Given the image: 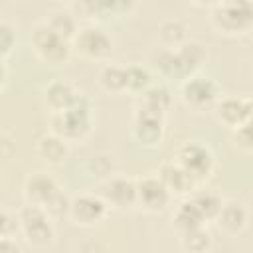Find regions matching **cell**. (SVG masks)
Returning <instances> with one entry per match:
<instances>
[{"label": "cell", "mask_w": 253, "mask_h": 253, "mask_svg": "<svg viewBox=\"0 0 253 253\" xmlns=\"http://www.w3.org/2000/svg\"><path fill=\"white\" fill-rule=\"evenodd\" d=\"M206 57H208L206 47L196 40H188L184 45L176 49H170V47L156 49L152 53V67L162 77L186 81L188 77L196 75V71L206 61Z\"/></svg>", "instance_id": "cell-1"}, {"label": "cell", "mask_w": 253, "mask_h": 253, "mask_svg": "<svg viewBox=\"0 0 253 253\" xmlns=\"http://www.w3.org/2000/svg\"><path fill=\"white\" fill-rule=\"evenodd\" d=\"M24 200H26V204L43 208L51 217L69 215L71 200L63 194L57 180L47 172H32L26 176Z\"/></svg>", "instance_id": "cell-2"}, {"label": "cell", "mask_w": 253, "mask_h": 253, "mask_svg": "<svg viewBox=\"0 0 253 253\" xmlns=\"http://www.w3.org/2000/svg\"><path fill=\"white\" fill-rule=\"evenodd\" d=\"M49 126H51V132L59 134L67 142L85 138L93 130V103H91V99L87 95L79 93L67 109H63L59 113H51Z\"/></svg>", "instance_id": "cell-3"}, {"label": "cell", "mask_w": 253, "mask_h": 253, "mask_svg": "<svg viewBox=\"0 0 253 253\" xmlns=\"http://www.w3.org/2000/svg\"><path fill=\"white\" fill-rule=\"evenodd\" d=\"M210 20L219 34L241 36L253 30V2L249 0H221L210 8Z\"/></svg>", "instance_id": "cell-4"}, {"label": "cell", "mask_w": 253, "mask_h": 253, "mask_svg": "<svg viewBox=\"0 0 253 253\" xmlns=\"http://www.w3.org/2000/svg\"><path fill=\"white\" fill-rule=\"evenodd\" d=\"M30 45L38 59H42L47 65H63L67 63L73 43L65 38H61L57 32H53L45 20H40L32 26L30 32Z\"/></svg>", "instance_id": "cell-5"}, {"label": "cell", "mask_w": 253, "mask_h": 253, "mask_svg": "<svg viewBox=\"0 0 253 253\" xmlns=\"http://www.w3.org/2000/svg\"><path fill=\"white\" fill-rule=\"evenodd\" d=\"M53 217L40 206L26 204L18 210V223H20V233L24 239L34 245V247H45L53 243L55 239V227H53Z\"/></svg>", "instance_id": "cell-6"}, {"label": "cell", "mask_w": 253, "mask_h": 253, "mask_svg": "<svg viewBox=\"0 0 253 253\" xmlns=\"http://www.w3.org/2000/svg\"><path fill=\"white\" fill-rule=\"evenodd\" d=\"M180 97L184 105L190 107L192 111H206L217 105V101L221 99V89L215 79L196 73L186 81H182Z\"/></svg>", "instance_id": "cell-7"}, {"label": "cell", "mask_w": 253, "mask_h": 253, "mask_svg": "<svg viewBox=\"0 0 253 253\" xmlns=\"http://www.w3.org/2000/svg\"><path fill=\"white\" fill-rule=\"evenodd\" d=\"M174 160L196 180V184H202L204 180H208L215 166V158H213L211 150L198 140L184 142L176 150Z\"/></svg>", "instance_id": "cell-8"}, {"label": "cell", "mask_w": 253, "mask_h": 253, "mask_svg": "<svg viewBox=\"0 0 253 253\" xmlns=\"http://www.w3.org/2000/svg\"><path fill=\"white\" fill-rule=\"evenodd\" d=\"M73 49L89 59H107L113 51V38L97 24H85L73 38Z\"/></svg>", "instance_id": "cell-9"}, {"label": "cell", "mask_w": 253, "mask_h": 253, "mask_svg": "<svg viewBox=\"0 0 253 253\" xmlns=\"http://www.w3.org/2000/svg\"><path fill=\"white\" fill-rule=\"evenodd\" d=\"M109 204L103 200V196L97 192H87L71 198L69 204V217L73 223L81 227H93L99 225L109 215Z\"/></svg>", "instance_id": "cell-10"}, {"label": "cell", "mask_w": 253, "mask_h": 253, "mask_svg": "<svg viewBox=\"0 0 253 253\" xmlns=\"http://www.w3.org/2000/svg\"><path fill=\"white\" fill-rule=\"evenodd\" d=\"M170 200L172 194L158 178V174H146L136 180V206H140L144 211L150 213L164 211Z\"/></svg>", "instance_id": "cell-11"}, {"label": "cell", "mask_w": 253, "mask_h": 253, "mask_svg": "<svg viewBox=\"0 0 253 253\" xmlns=\"http://www.w3.org/2000/svg\"><path fill=\"white\" fill-rule=\"evenodd\" d=\"M134 8L132 2H121V0H79L67 4V10L77 20H99L109 16H123L128 14Z\"/></svg>", "instance_id": "cell-12"}, {"label": "cell", "mask_w": 253, "mask_h": 253, "mask_svg": "<svg viewBox=\"0 0 253 253\" xmlns=\"http://www.w3.org/2000/svg\"><path fill=\"white\" fill-rule=\"evenodd\" d=\"M132 136L142 146H156L164 136V115L136 107L132 117Z\"/></svg>", "instance_id": "cell-13"}, {"label": "cell", "mask_w": 253, "mask_h": 253, "mask_svg": "<svg viewBox=\"0 0 253 253\" xmlns=\"http://www.w3.org/2000/svg\"><path fill=\"white\" fill-rule=\"evenodd\" d=\"M99 194L109 204V208H117V210L132 208L136 206V180L113 174L101 184Z\"/></svg>", "instance_id": "cell-14"}, {"label": "cell", "mask_w": 253, "mask_h": 253, "mask_svg": "<svg viewBox=\"0 0 253 253\" xmlns=\"http://www.w3.org/2000/svg\"><path fill=\"white\" fill-rule=\"evenodd\" d=\"M158 178L164 182V186L170 190L172 196H186V194H192L196 190V180L172 158L164 164H160L158 168Z\"/></svg>", "instance_id": "cell-15"}, {"label": "cell", "mask_w": 253, "mask_h": 253, "mask_svg": "<svg viewBox=\"0 0 253 253\" xmlns=\"http://www.w3.org/2000/svg\"><path fill=\"white\" fill-rule=\"evenodd\" d=\"M213 111H215V119L231 130H235L249 119L247 99L243 97H221L213 107Z\"/></svg>", "instance_id": "cell-16"}, {"label": "cell", "mask_w": 253, "mask_h": 253, "mask_svg": "<svg viewBox=\"0 0 253 253\" xmlns=\"http://www.w3.org/2000/svg\"><path fill=\"white\" fill-rule=\"evenodd\" d=\"M247 210L241 202L229 200L223 202L217 217H215V225L219 227V231H223L225 235H237L247 227Z\"/></svg>", "instance_id": "cell-17"}, {"label": "cell", "mask_w": 253, "mask_h": 253, "mask_svg": "<svg viewBox=\"0 0 253 253\" xmlns=\"http://www.w3.org/2000/svg\"><path fill=\"white\" fill-rule=\"evenodd\" d=\"M77 95H79V91L67 79H53L43 89V101L51 113H59V111L67 109L75 101Z\"/></svg>", "instance_id": "cell-18"}, {"label": "cell", "mask_w": 253, "mask_h": 253, "mask_svg": "<svg viewBox=\"0 0 253 253\" xmlns=\"http://www.w3.org/2000/svg\"><path fill=\"white\" fill-rule=\"evenodd\" d=\"M36 152L47 164L57 166V164L65 162V158L69 156V142L65 138H61L59 134H55V132L49 130V132H45V134H42L38 138Z\"/></svg>", "instance_id": "cell-19"}, {"label": "cell", "mask_w": 253, "mask_h": 253, "mask_svg": "<svg viewBox=\"0 0 253 253\" xmlns=\"http://www.w3.org/2000/svg\"><path fill=\"white\" fill-rule=\"evenodd\" d=\"M170 105H172V95L168 87L162 83H152L140 97H136V107H142V109H148L160 115H166Z\"/></svg>", "instance_id": "cell-20"}, {"label": "cell", "mask_w": 253, "mask_h": 253, "mask_svg": "<svg viewBox=\"0 0 253 253\" xmlns=\"http://www.w3.org/2000/svg\"><path fill=\"white\" fill-rule=\"evenodd\" d=\"M158 36L162 47L176 49L188 42V26L178 18H166L158 26Z\"/></svg>", "instance_id": "cell-21"}, {"label": "cell", "mask_w": 253, "mask_h": 253, "mask_svg": "<svg viewBox=\"0 0 253 253\" xmlns=\"http://www.w3.org/2000/svg\"><path fill=\"white\" fill-rule=\"evenodd\" d=\"M45 24L53 30V32H57L61 38H65V40H69L71 43H73V38L77 36V32H79V20L67 10V8H61V10H53V12H49L45 18Z\"/></svg>", "instance_id": "cell-22"}, {"label": "cell", "mask_w": 253, "mask_h": 253, "mask_svg": "<svg viewBox=\"0 0 253 253\" xmlns=\"http://www.w3.org/2000/svg\"><path fill=\"white\" fill-rule=\"evenodd\" d=\"M99 83L107 93L113 95L126 93V65L105 63L99 71Z\"/></svg>", "instance_id": "cell-23"}, {"label": "cell", "mask_w": 253, "mask_h": 253, "mask_svg": "<svg viewBox=\"0 0 253 253\" xmlns=\"http://www.w3.org/2000/svg\"><path fill=\"white\" fill-rule=\"evenodd\" d=\"M172 219H174V227L178 229V233L206 225V217L202 215V211L196 208V204H194L192 200H184V202L174 210Z\"/></svg>", "instance_id": "cell-24"}, {"label": "cell", "mask_w": 253, "mask_h": 253, "mask_svg": "<svg viewBox=\"0 0 253 253\" xmlns=\"http://www.w3.org/2000/svg\"><path fill=\"white\" fill-rule=\"evenodd\" d=\"M190 200L196 204V208L202 211V215L206 217V221H215L221 206H223V200L217 192L213 190H194L190 194Z\"/></svg>", "instance_id": "cell-25"}, {"label": "cell", "mask_w": 253, "mask_h": 253, "mask_svg": "<svg viewBox=\"0 0 253 253\" xmlns=\"http://www.w3.org/2000/svg\"><path fill=\"white\" fill-rule=\"evenodd\" d=\"M180 245L186 253H210L211 235L206 225L180 233Z\"/></svg>", "instance_id": "cell-26"}, {"label": "cell", "mask_w": 253, "mask_h": 253, "mask_svg": "<svg viewBox=\"0 0 253 253\" xmlns=\"http://www.w3.org/2000/svg\"><path fill=\"white\" fill-rule=\"evenodd\" d=\"M150 85H152V73L148 67L138 63L126 65V93L140 97Z\"/></svg>", "instance_id": "cell-27"}, {"label": "cell", "mask_w": 253, "mask_h": 253, "mask_svg": "<svg viewBox=\"0 0 253 253\" xmlns=\"http://www.w3.org/2000/svg\"><path fill=\"white\" fill-rule=\"evenodd\" d=\"M16 45V28L6 18L0 20V57L6 61Z\"/></svg>", "instance_id": "cell-28"}, {"label": "cell", "mask_w": 253, "mask_h": 253, "mask_svg": "<svg viewBox=\"0 0 253 253\" xmlns=\"http://www.w3.org/2000/svg\"><path fill=\"white\" fill-rule=\"evenodd\" d=\"M233 142L237 148L245 152H253V119L245 121L241 126L233 130Z\"/></svg>", "instance_id": "cell-29"}, {"label": "cell", "mask_w": 253, "mask_h": 253, "mask_svg": "<svg viewBox=\"0 0 253 253\" xmlns=\"http://www.w3.org/2000/svg\"><path fill=\"white\" fill-rule=\"evenodd\" d=\"M16 231H20V223H18V211L10 213L6 208L0 213V235L2 237H16Z\"/></svg>", "instance_id": "cell-30"}, {"label": "cell", "mask_w": 253, "mask_h": 253, "mask_svg": "<svg viewBox=\"0 0 253 253\" xmlns=\"http://www.w3.org/2000/svg\"><path fill=\"white\" fill-rule=\"evenodd\" d=\"M0 253H22V245L16 237H0Z\"/></svg>", "instance_id": "cell-31"}, {"label": "cell", "mask_w": 253, "mask_h": 253, "mask_svg": "<svg viewBox=\"0 0 253 253\" xmlns=\"http://www.w3.org/2000/svg\"><path fill=\"white\" fill-rule=\"evenodd\" d=\"M0 67H2V75H0V77H2V89H4V87H6V81H8V63L2 59Z\"/></svg>", "instance_id": "cell-32"}]
</instances>
